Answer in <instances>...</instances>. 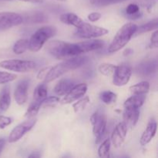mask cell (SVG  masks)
Instances as JSON below:
<instances>
[{
    "mask_svg": "<svg viewBox=\"0 0 158 158\" xmlns=\"http://www.w3.org/2000/svg\"><path fill=\"white\" fill-rule=\"evenodd\" d=\"M12 118L6 116L0 115V129L3 130L6 127L9 126L12 123Z\"/></svg>",
    "mask_w": 158,
    "mask_h": 158,
    "instance_id": "35",
    "label": "cell"
},
{
    "mask_svg": "<svg viewBox=\"0 0 158 158\" xmlns=\"http://www.w3.org/2000/svg\"><path fill=\"white\" fill-rule=\"evenodd\" d=\"M29 82L28 80H24L18 83L14 91V99L18 105H23L28 99V89Z\"/></svg>",
    "mask_w": 158,
    "mask_h": 158,
    "instance_id": "13",
    "label": "cell"
},
{
    "mask_svg": "<svg viewBox=\"0 0 158 158\" xmlns=\"http://www.w3.org/2000/svg\"><path fill=\"white\" fill-rule=\"evenodd\" d=\"M40 157V154H36V153H33V154H30L29 156V157Z\"/></svg>",
    "mask_w": 158,
    "mask_h": 158,
    "instance_id": "43",
    "label": "cell"
},
{
    "mask_svg": "<svg viewBox=\"0 0 158 158\" xmlns=\"http://www.w3.org/2000/svg\"><path fill=\"white\" fill-rule=\"evenodd\" d=\"M152 1H153V0H152Z\"/></svg>",
    "mask_w": 158,
    "mask_h": 158,
    "instance_id": "46",
    "label": "cell"
},
{
    "mask_svg": "<svg viewBox=\"0 0 158 158\" xmlns=\"http://www.w3.org/2000/svg\"><path fill=\"white\" fill-rule=\"evenodd\" d=\"M60 102V98L58 97H54V96H51V97H46L44 100H43V106H55L56 103Z\"/></svg>",
    "mask_w": 158,
    "mask_h": 158,
    "instance_id": "34",
    "label": "cell"
},
{
    "mask_svg": "<svg viewBox=\"0 0 158 158\" xmlns=\"http://www.w3.org/2000/svg\"><path fill=\"white\" fill-rule=\"evenodd\" d=\"M90 103V99L88 96L83 97H81L80 99L77 100V101L75 103L73 104V110L76 114H80L82 111L84 110L86 108L87 105Z\"/></svg>",
    "mask_w": 158,
    "mask_h": 158,
    "instance_id": "27",
    "label": "cell"
},
{
    "mask_svg": "<svg viewBox=\"0 0 158 158\" xmlns=\"http://www.w3.org/2000/svg\"><path fill=\"white\" fill-rule=\"evenodd\" d=\"M110 139L107 138L102 142L100 146L98 148V155L102 158H109L110 157Z\"/></svg>",
    "mask_w": 158,
    "mask_h": 158,
    "instance_id": "31",
    "label": "cell"
},
{
    "mask_svg": "<svg viewBox=\"0 0 158 158\" xmlns=\"http://www.w3.org/2000/svg\"><path fill=\"white\" fill-rule=\"evenodd\" d=\"M36 66L32 60H6L0 62V68L16 73H29L35 69Z\"/></svg>",
    "mask_w": 158,
    "mask_h": 158,
    "instance_id": "5",
    "label": "cell"
},
{
    "mask_svg": "<svg viewBox=\"0 0 158 158\" xmlns=\"http://www.w3.org/2000/svg\"><path fill=\"white\" fill-rule=\"evenodd\" d=\"M150 83L148 81H142L130 86L129 90L132 95H142L149 92Z\"/></svg>",
    "mask_w": 158,
    "mask_h": 158,
    "instance_id": "22",
    "label": "cell"
},
{
    "mask_svg": "<svg viewBox=\"0 0 158 158\" xmlns=\"http://www.w3.org/2000/svg\"><path fill=\"white\" fill-rule=\"evenodd\" d=\"M36 121L37 120L35 117L28 118L27 120L15 127L11 131L9 138H8L9 143H15V142L19 141L26 133L32 129V127L36 123Z\"/></svg>",
    "mask_w": 158,
    "mask_h": 158,
    "instance_id": "8",
    "label": "cell"
},
{
    "mask_svg": "<svg viewBox=\"0 0 158 158\" xmlns=\"http://www.w3.org/2000/svg\"><path fill=\"white\" fill-rule=\"evenodd\" d=\"M23 23H44L48 20L47 16L43 12L35 11L24 13L23 15Z\"/></svg>",
    "mask_w": 158,
    "mask_h": 158,
    "instance_id": "17",
    "label": "cell"
},
{
    "mask_svg": "<svg viewBox=\"0 0 158 158\" xmlns=\"http://www.w3.org/2000/svg\"><path fill=\"white\" fill-rule=\"evenodd\" d=\"M146 100V94L142 95H132L125 100L123 103L124 108H137L140 109Z\"/></svg>",
    "mask_w": 158,
    "mask_h": 158,
    "instance_id": "21",
    "label": "cell"
},
{
    "mask_svg": "<svg viewBox=\"0 0 158 158\" xmlns=\"http://www.w3.org/2000/svg\"><path fill=\"white\" fill-rule=\"evenodd\" d=\"M140 117V110L137 108H125L123 114V123L127 127L132 129L136 126Z\"/></svg>",
    "mask_w": 158,
    "mask_h": 158,
    "instance_id": "14",
    "label": "cell"
},
{
    "mask_svg": "<svg viewBox=\"0 0 158 158\" xmlns=\"http://www.w3.org/2000/svg\"><path fill=\"white\" fill-rule=\"evenodd\" d=\"M156 67H157V64L156 62L149 61V62H144L142 64L139 65V73L143 75H148V74H151L153 72L156 70Z\"/></svg>",
    "mask_w": 158,
    "mask_h": 158,
    "instance_id": "29",
    "label": "cell"
},
{
    "mask_svg": "<svg viewBox=\"0 0 158 158\" xmlns=\"http://www.w3.org/2000/svg\"><path fill=\"white\" fill-rule=\"evenodd\" d=\"M60 19L64 24L73 26L77 28V29L83 25V23H84V21L81 18H80L78 15L74 13H72V12L63 14V15H60Z\"/></svg>",
    "mask_w": 158,
    "mask_h": 158,
    "instance_id": "19",
    "label": "cell"
},
{
    "mask_svg": "<svg viewBox=\"0 0 158 158\" xmlns=\"http://www.w3.org/2000/svg\"><path fill=\"white\" fill-rule=\"evenodd\" d=\"M48 89L47 86L44 83L40 84L35 87L33 93V100H40L43 101L46 97H47Z\"/></svg>",
    "mask_w": 158,
    "mask_h": 158,
    "instance_id": "28",
    "label": "cell"
},
{
    "mask_svg": "<svg viewBox=\"0 0 158 158\" xmlns=\"http://www.w3.org/2000/svg\"><path fill=\"white\" fill-rule=\"evenodd\" d=\"M124 1L125 0H100V1L97 3V6L103 7V6H110V5L117 4V3H120Z\"/></svg>",
    "mask_w": 158,
    "mask_h": 158,
    "instance_id": "36",
    "label": "cell"
},
{
    "mask_svg": "<svg viewBox=\"0 0 158 158\" xmlns=\"http://www.w3.org/2000/svg\"><path fill=\"white\" fill-rule=\"evenodd\" d=\"M101 16V13H100V12H94L89 13V15H88L87 18L89 21L92 22V23H94V22H97L98 21L99 19H100Z\"/></svg>",
    "mask_w": 158,
    "mask_h": 158,
    "instance_id": "38",
    "label": "cell"
},
{
    "mask_svg": "<svg viewBox=\"0 0 158 158\" xmlns=\"http://www.w3.org/2000/svg\"><path fill=\"white\" fill-rule=\"evenodd\" d=\"M21 2H30V3H35V4H38V3H42L43 2V0H19Z\"/></svg>",
    "mask_w": 158,
    "mask_h": 158,
    "instance_id": "41",
    "label": "cell"
},
{
    "mask_svg": "<svg viewBox=\"0 0 158 158\" xmlns=\"http://www.w3.org/2000/svg\"><path fill=\"white\" fill-rule=\"evenodd\" d=\"M157 122L154 119H151L140 139V143L141 146H146L152 140V139L154 138L156 133H157Z\"/></svg>",
    "mask_w": 158,
    "mask_h": 158,
    "instance_id": "16",
    "label": "cell"
},
{
    "mask_svg": "<svg viewBox=\"0 0 158 158\" xmlns=\"http://www.w3.org/2000/svg\"><path fill=\"white\" fill-rule=\"evenodd\" d=\"M56 1H59V2H66L67 0H56Z\"/></svg>",
    "mask_w": 158,
    "mask_h": 158,
    "instance_id": "44",
    "label": "cell"
},
{
    "mask_svg": "<svg viewBox=\"0 0 158 158\" xmlns=\"http://www.w3.org/2000/svg\"><path fill=\"white\" fill-rule=\"evenodd\" d=\"M86 91H87V85L84 83H79V84L74 85L72 88L69 90V92L65 94L63 98L62 99V104H69L77 101V100L80 99L85 96Z\"/></svg>",
    "mask_w": 158,
    "mask_h": 158,
    "instance_id": "11",
    "label": "cell"
},
{
    "mask_svg": "<svg viewBox=\"0 0 158 158\" xmlns=\"http://www.w3.org/2000/svg\"><path fill=\"white\" fill-rule=\"evenodd\" d=\"M42 104H43V101L34 100H32V102L30 103L29 107H28L26 114H25V117L26 118H32V117H35L39 113V111H40Z\"/></svg>",
    "mask_w": 158,
    "mask_h": 158,
    "instance_id": "26",
    "label": "cell"
},
{
    "mask_svg": "<svg viewBox=\"0 0 158 158\" xmlns=\"http://www.w3.org/2000/svg\"><path fill=\"white\" fill-rule=\"evenodd\" d=\"M80 53H86L92 51L98 50L104 46L105 43L101 40H90L77 43Z\"/></svg>",
    "mask_w": 158,
    "mask_h": 158,
    "instance_id": "15",
    "label": "cell"
},
{
    "mask_svg": "<svg viewBox=\"0 0 158 158\" xmlns=\"http://www.w3.org/2000/svg\"><path fill=\"white\" fill-rule=\"evenodd\" d=\"M158 27V19L157 18L154 19L151 21L148 22V23H145V24L142 25V26L137 27V31L135 32L136 35H141L143 33H146V32H151L157 29Z\"/></svg>",
    "mask_w": 158,
    "mask_h": 158,
    "instance_id": "23",
    "label": "cell"
},
{
    "mask_svg": "<svg viewBox=\"0 0 158 158\" xmlns=\"http://www.w3.org/2000/svg\"><path fill=\"white\" fill-rule=\"evenodd\" d=\"M11 104L10 88L8 85L3 86L0 90V110L6 111Z\"/></svg>",
    "mask_w": 158,
    "mask_h": 158,
    "instance_id": "20",
    "label": "cell"
},
{
    "mask_svg": "<svg viewBox=\"0 0 158 158\" xmlns=\"http://www.w3.org/2000/svg\"><path fill=\"white\" fill-rule=\"evenodd\" d=\"M76 35L80 38L92 39L103 36L109 32V30L100 26H94L87 23H83L80 27L77 28Z\"/></svg>",
    "mask_w": 158,
    "mask_h": 158,
    "instance_id": "7",
    "label": "cell"
},
{
    "mask_svg": "<svg viewBox=\"0 0 158 158\" xmlns=\"http://www.w3.org/2000/svg\"><path fill=\"white\" fill-rule=\"evenodd\" d=\"M27 49H29V40L27 39H20L17 40L12 48L14 53L17 55L23 54L27 51Z\"/></svg>",
    "mask_w": 158,
    "mask_h": 158,
    "instance_id": "25",
    "label": "cell"
},
{
    "mask_svg": "<svg viewBox=\"0 0 158 158\" xmlns=\"http://www.w3.org/2000/svg\"><path fill=\"white\" fill-rule=\"evenodd\" d=\"M113 77V84L116 86H123L129 83L132 76V69L127 64L117 66Z\"/></svg>",
    "mask_w": 158,
    "mask_h": 158,
    "instance_id": "9",
    "label": "cell"
},
{
    "mask_svg": "<svg viewBox=\"0 0 158 158\" xmlns=\"http://www.w3.org/2000/svg\"><path fill=\"white\" fill-rule=\"evenodd\" d=\"M100 1V0H89V2H90V4L93 5V6H97V3H98Z\"/></svg>",
    "mask_w": 158,
    "mask_h": 158,
    "instance_id": "42",
    "label": "cell"
},
{
    "mask_svg": "<svg viewBox=\"0 0 158 158\" xmlns=\"http://www.w3.org/2000/svg\"><path fill=\"white\" fill-rule=\"evenodd\" d=\"M151 46L152 48H157L158 46V31L156 29L151 37Z\"/></svg>",
    "mask_w": 158,
    "mask_h": 158,
    "instance_id": "37",
    "label": "cell"
},
{
    "mask_svg": "<svg viewBox=\"0 0 158 158\" xmlns=\"http://www.w3.org/2000/svg\"><path fill=\"white\" fill-rule=\"evenodd\" d=\"M74 86V82L69 79H62L54 87V93L59 97L64 96Z\"/></svg>",
    "mask_w": 158,
    "mask_h": 158,
    "instance_id": "18",
    "label": "cell"
},
{
    "mask_svg": "<svg viewBox=\"0 0 158 158\" xmlns=\"http://www.w3.org/2000/svg\"><path fill=\"white\" fill-rule=\"evenodd\" d=\"M127 18L130 19L135 20L137 19L140 18L142 15V13L140 12V7L137 4L135 3H131L128 5L125 9Z\"/></svg>",
    "mask_w": 158,
    "mask_h": 158,
    "instance_id": "24",
    "label": "cell"
},
{
    "mask_svg": "<svg viewBox=\"0 0 158 158\" xmlns=\"http://www.w3.org/2000/svg\"><path fill=\"white\" fill-rule=\"evenodd\" d=\"M23 23L22 15L12 12H0V30H6Z\"/></svg>",
    "mask_w": 158,
    "mask_h": 158,
    "instance_id": "10",
    "label": "cell"
},
{
    "mask_svg": "<svg viewBox=\"0 0 158 158\" xmlns=\"http://www.w3.org/2000/svg\"><path fill=\"white\" fill-rule=\"evenodd\" d=\"M2 1H11V0H2Z\"/></svg>",
    "mask_w": 158,
    "mask_h": 158,
    "instance_id": "45",
    "label": "cell"
},
{
    "mask_svg": "<svg viewBox=\"0 0 158 158\" xmlns=\"http://www.w3.org/2000/svg\"><path fill=\"white\" fill-rule=\"evenodd\" d=\"M46 50L58 60H65L80 55L77 43H69L62 40H52L46 45Z\"/></svg>",
    "mask_w": 158,
    "mask_h": 158,
    "instance_id": "2",
    "label": "cell"
},
{
    "mask_svg": "<svg viewBox=\"0 0 158 158\" xmlns=\"http://www.w3.org/2000/svg\"><path fill=\"white\" fill-rule=\"evenodd\" d=\"M16 78V74L0 71V84H6V83H10V82L14 81Z\"/></svg>",
    "mask_w": 158,
    "mask_h": 158,
    "instance_id": "33",
    "label": "cell"
},
{
    "mask_svg": "<svg viewBox=\"0 0 158 158\" xmlns=\"http://www.w3.org/2000/svg\"><path fill=\"white\" fill-rule=\"evenodd\" d=\"M57 30L55 26H43L37 29L32 35L29 40V49L32 52L40 51L45 43L50 38L56 34Z\"/></svg>",
    "mask_w": 158,
    "mask_h": 158,
    "instance_id": "4",
    "label": "cell"
},
{
    "mask_svg": "<svg viewBox=\"0 0 158 158\" xmlns=\"http://www.w3.org/2000/svg\"><path fill=\"white\" fill-rule=\"evenodd\" d=\"M89 121L92 124L94 135L97 139L96 143H99L106 133V123H107L106 116L101 111H96L91 115Z\"/></svg>",
    "mask_w": 158,
    "mask_h": 158,
    "instance_id": "6",
    "label": "cell"
},
{
    "mask_svg": "<svg viewBox=\"0 0 158 158\" xmlns=\"http://www.w3.org/2000/svg\"><path fill=\"white\" fill-rule=\"evenodd\" d=\"M117 94L110 90L103 91L100 94V99L103 103H104L106 105H110L114 103L117 100Z\"/></svg>",
    "mask_w": 158,
    "mask_h": 158,
    "instance_id": "30",
    "label": "cell"
},
{
    "mask_svg": "<svg viewBox=\"0 0 158 158\" xmlns=\"http://www.w3.org/2000/svg\"><path fill=\"white\" fill-rule=\"evenodd\" d=\"M138 26L134 23H128L123 25L118 30L114 40L108 47V52L114 53L123 49L135 35Z\"/></svg>",
    "mask_w": 158,
    "mask_h": 158,
    "instance_id": "3",
    "label": "cell"
},
{
    "mask_svg": "<svg viewBox=\"0 0 158 158\" xmlns=\"http://www.w3.org/2000/svg\"><path fill=\"white\" fill-rule=\"evenodd\" d=\"M116 67H117V66L114 64H112V63H102V64H100L99 66L98 71L102 75L106 76V77H110V76L114 74Z\"/></svg>",
    "mask_w": 158,
    "mask_h": 158,
    "instance_id": "32",
    "label": "cell"
},
{
    "mask_svg": "<svg viewBox=\"0 0 158 158\" xmlns=\"http://www.w3.org/2000/svg\"><path fill=\"white\" fill-rule=\"evenodd\" d=\"M89 59L86 56H76L70 58L65 59L63 62L58 63L56 66H51L48 71L46 77L44 78V83H48L56 80L70 70H74L81 66H84L88 62Z\"/></svg>",
    "mask_w": 158,
    "mask_h": 158,
    "instance_id": "1",
    "label": "cell"
},
{
    "mask_svg": "<svg viewBox=\"0 0 158 158\" xmlns=\"http://www.w3.org/2000/svg\"><path fill=\"white\" fill-rule=\"evenodd\" d=\"M6 139L0 138V154H1L2 151H3V149H4L5 146H6Z\"/></svg>",
    "mask_w": 158,
    "mask_h": 158,
    "instance_id": "40",
    "label": "cell"
},
{
    "mask_svg": "<svg viewBox=\"0 0 158 158\" xmlns=\"http://www.w3.org/2000/svg\"><path fill=\"white\" fill-rule=\"evenodd\" d=\"M51 66H46V67H44L43 68V69H41L40 70V72L38 73V74H37L36 77L38 80H44V78L46 77V74H47L48 71L49 70V69H50Z\"/></svg>",
    "mask_w": 158,
    "mask_h": 158,
    "instance_id": "39",
    "label": "cell"
},
{
    "mask_svg": "<svg viewBox=\"0 0 158 158\" xmlns=\"http://www.w3.org/2000/svg\"><path fill=\"white\" fill-rule=\"evenodd\" d=\"M127 130V127L123 122H120L114 127L110 137V141L114 148H118L123 144L126 139Z\"/></svg>",
    "mask_w": 158,
    "mask_h": 158,
    "instance_id": "12",
    "label": "cell"
}]
</instances>
